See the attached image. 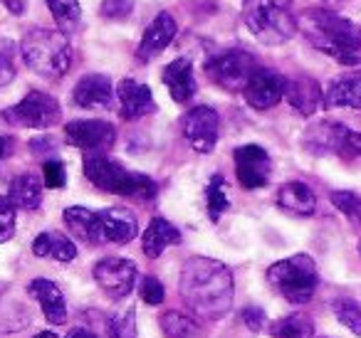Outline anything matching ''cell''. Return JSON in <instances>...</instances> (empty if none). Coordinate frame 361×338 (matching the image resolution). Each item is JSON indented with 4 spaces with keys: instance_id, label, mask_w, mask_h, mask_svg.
<instances>
[{
    "instance_id": "1",
    "label": "cell",
    "mask_w": 361,
    "mask_h": 338,
    "mask_svg": "<svg viewBox=\"0 0 361 338\" xmlns=\"http://www.w3.org/2000/svg\"><path fill=\"white\" fill-rule=\"evenodd\" d=\"M180 296L201 321H216L233 303V274L211 257H191L180 269Z\"/></svg>"
},
{
    "instance_id": "2",
    "label": "cell",
    "mask_w": 361,
    "mask_h": 338,
    "mask_svg": "<svg viewBox=\"0 0 361 338\" xmlns=\"http://www.w3.org/2000/svg\"><path fill=\"white\" fill-rule=\"evenodd\" d=\"M297 30L312 47L329 55L341 67H361V25L324 8H310L297 15Z\"/></svg>"
},
{
    "instance_id": "3",
    "label": "cell",
    "mask_w": 361,
    "mask_h": 338,
    "mask_svg": "<svg viewBox=\"0 0 361 338\" xmlns=\"http://www.w3.org/2000/svg\"><path fill=\"white\" fill-rule=\"evenodd\" d=\"M20 55L25 65L45 80L65 77L72 62L70 42L62 30H47V27H35L23 37Z\"/></svg>"
},
{
    "instance_id": "4",
    "label": "cell",
    "mask_w": 361,
    "mask_h": 338,
    "mask_svg": "<svg viewBox=\"0 0 361 338\" xmlns=\"http://www.w3.org/2000/svg\"><path fill=\"white\" fill-rule=\"evenodd\" d=\"M290 6L292 0H245L243 20L262 45H282L297 32V18Z\"/></svg>"
},
{
    "instance_id": "5",
    "label": "cell",
    "mask_w": 361,
    "mask_h": 338,
    "mask_svg": "<svg viewBox=\"0 0 361 338\" xmlns=\"http://www.w3.org/2000/svg\"><path fill=\"white\" fill-rule=\"evenodd\" d=\"M85 175L104 193L114 195H136V198H151L156 195V183L149 175L126 170L121 163L106 158V156H87Z\"/></svg>"
},
{
    "instance_id": "6",
    "label": "cell",
    "mask_w": 361,
    "mask_h": 338,
    "mask_svg": "<svg viewBox=\"0 0 361 338\" xmlns=\"http://www.w3.org/2000/svg\"><path fill=\"white\" fill-rule=\"evenodd\" d=\"M267 282L272 284V289L282 294L287 301L292 303H305L314 296L317 284H319V274L312 262V257L307 254H295L275 262L267 269Z\"/></svg>"
},
{
    "instance_id": "7",
    "label": "cell",
    "mask_w": 361,
    "mask_h": 338,
    "mask_svg": "<svg viewBox=\"0 0 361 338\" xmlns=\"http://www.w3.org/2000/svg\"><path fill=\"white\" fill-rule=\"evenodd\" d=\"M257 62L245 50H226L206 62V72L226 92H243L255 75Z\"/></svg>"
},
{
    "instance_id": "8",
    "label": "cell",
    "mask_w": 361,
    "mask_h": 338,
    "mask_svg": "<svg viewBox=\"0 0 361 338\" xmlns=\"http://www.w3.org/2000/svg\"><path fill=\"white\" fill-rule=\"evenodd\" d=\"M6 121L23 129H50L60 121L62 109L55 96L45 92H30L25 99H20L16 106L6 111Z\"/></svg>"
},
{
    "instance_id": "9",
    "label": "cell",
    "mask_w": 361,
    "mask_h": 338,
    "mask_svg": "<svg viewBox=\"0 0 361 338\" xmlns=\"http://www.w3.org/2000/svg\"><path fill=\"white\" fill-rule=\"evenodd\" d=\"M65 136L72 146L87 151V156H104L114 146L116 129L109 121L99 119H80L65 126Z\"/></svg>"
},
{
    "instance_id": "10",
    "label": "cell",
    "mask_w": 361,
    "mask_h": 338,
    "mask_svg": "<svg viewBox=\"0 0 361 338\" xmlns=\"http://www.w3.org/2000/svg\"><path fill=\"white\" fill-rule=\"evenodd\" d=\"M94 282L109 294L111 299H124L136 287V264L124 257H106L92 269Z\"/></svg>"
},
{
    "instance_id": "11",
    "label": "cell",
    "mask_w": 361,
    "mask_h": 338,
    "mask_svg": "<svg viewBox=\"0 0 361 338\" xmlns=\"http://www.w3.org/2000/svg\"><path fill=\"white\" fill-rule=\"evenodd\" d=\"M218 134H221V116L211 106H196L183 116V136L198 154H211L218 144Z\"/></svg>"
},
{
    "instance_id": "12",
    "label": "cell",
    "mask_w": 361,
    "mask_h": 338,
    "mask_svg": "<svg viewBox=\"0 0 361 338\" xmlns=\"http://www.w3.org/2000/svg\"><path fill=\"white\" fill-rule=\"evenodd\" d=\"M233 158H235L238 183H240L243 188L257 190V188H262V185H267L270 170H272V161L262 146H255V144L240 146V149H235Z\"/></svg>"
},
{
    "instance_id": "13",
    "label": "cell",
    "mask_w": 361,
    "mask_h": 338,
    "mask_svg": "<svg viewBox=\"0 0 361 338\" xmlns=\"http://www.w3.org/2000/svg\"><path fill=\"white\" fill-rule=\"evenodd\" d=\"M285 87H287V80L282 75L272 70H265V67H257L255 75L250 77L247 87L243 89V96L245 101L257 111H265V109H272L277 101L285 96Z\"/></svg>"
},
{
    "instance_id": "14",
    "label": "cell",
    "mask_w": 361,
    "mask_h": 338,
    "mask_svg": "<svg viewBox=\"0 0 361 338\" xmlns=\"http://www.w3.org/2000/svg\"><path fill=\"white\" fill-rule=\"evenodd\" d=\"M351 131L339 121H319V124L310 126L305 131V149L310 154L324 156V154H344L346 151V139Z\"/></svg>"
},
{
    "instance_id": "15",
    "label": "cell",
    "mask_w": 361,
    "mask_h": 338,
    "mask_svg": "<svg viewBox=\"0 0 361 338\" xmlns=\"http://www.w3.org/2000/svg\"><path fill=\"white\" fill-rule=\"evenodd\" d=\"M176 32H178V25H176L173 15H171V13H159V15L151 20V25L144 30L141 45H139V50H136L139 60L149 62V60H154V57H159L161 52L171 45Z\"/></svg>"
},
{
    "instance_id": "16",
    "label": "cell",
    "mask_w": 361,
    "mask_h": 338,
    "mask_svg": "<svg viewBox=\"0 0 361 338\" xmlns=\"http://www.w3.org/2000/svg\"><path fill=\"white\" fill-rule=\"evenodd\" d=\"M116 99H119L121 119H141L156 109L151 89L136 80H121L116 84Z\"/></svg>"
},
{
    "instance_id": "17",
    "label": "cell",
    "mask_w": 361,
    "mask_h": 338,
    "mask_svg": "<svg viewBox=\"0 0 361 338\" xmlns=\"http://www.w3.org/2000/svg\"><path fill=\"white\" fill-rule=\"evenodd\" d=\"M72 99L82 109H109L114 101V87L104 75H85L75 84Z\"/></svg>"
},
{
    "instance_id": "18",
    "label": "cell",
    "mask_w": 361,
    "mask_h": 338,
    "mask_svg": "<svg viewBox=\"0 0 361 338\" xmlns=\"http://www.w3.org/2000/svg\"><path fill=\"white\" fill-rule=\"evenodd\" d=\"M102 223V239L114 244H126L136 237L139 232V223L136 215L126 208H106L99 213Z\"/></svg>"
},
{
    "instance_id": "19",
    "label": "cell",
    "mask_w": 361,
    "mask_h": 338,
    "mask_svg": "<svg viewBox=\"0 0 361 338\" xmlns=\"http://www.w3.org/2000/svg\"><path fill=\"white\" fill-rule=\"evenodd\" d=\"M27 292L37 299V303H40L47 323H52V326H62V323L67 321L65 294H62V289L57 287L55 282H50V279H32L30 287H27Z\"/></svg>"
},
{
    "instance_id": "20",
    "label": "cell",
    "mask_w": 361,
    "mask_h": 338,
    "mask_svg": "<svg viewBox=\"0 0 361 338\" xmlns=\"http://www.w3.org/2000/svg\"><path fill=\"white\" fill-rule=\"evenodd\" d=\"M285 96L290 101V106L295 111H300L302 116H312L322 104H324V92L317 84L312 77H295L287 80Z\"/></svg>"
},
{
    "instance_id": "21",
    "label": "cell",
    "mask_w": 361,
    "mask_h": 338,
    "mask_svg": "<svg viewBox=\"0 0 361 338\" xmlns=\"http://www.w3.org/2000/svg\"><path fill=\"white\" fill-rule=\"evenodd\" d=\"M164 84L169 89L171 99L178 104H186L196 94V77H193V65L188 57H178L164 70Z\"/></svg>"
},
{
    "instance_id": "22",
    "label": "cell",
    "mask_w": 361,
    "mask_h": 338,
    "mask_svg": "<svg viewBox=\"0 0 361 338\" xmlns=\"http://www.w3.org/2000/svg\"><path fill=\"white\" fill-rule=\"evenodd\" d=\"M326 106H349V109H361V70L351 75H341L326 87L324 92Z\"/></svg>"
},
{
    "instance_id": "23",
    "label": "cell",
    "mask_w": 361,
    "mask_h": 338,
    "mask_svg": "<svg viewBox=\"0 0 361 338\" xmlns=\"http://www.w3.org/2000/svg\"><path fill=\"white\" fill-rule=\"evenodd\" d=\"M277 205L292 215H312L317 210V195L300 180H290L277 190Z\"/></svg>"
},
{
    "instance_id": "24",
    "label": "cell",
    "mask_w": 361,
    "mask_h": 338,
    "mask_svg": "<svg viewBox=\"0 0 361 338\" xmlns=\"http://www.w3.org/2000/svg\"><path fill=\"white\" fill-rule=\"evenodd\" d=\"M65 223L67 227L72 230V234L85 242H104L102 239V223H99V213L90 208H82V205H75V208L65 210Z\"/></svg>"
},
{
    "instance_id": "25",
    "label": "cell",
    "mask_w": 361,
    "mask_h": 338,
    "mask_svg": "<svg viewBox=\"0 0 361 338\" xmlns=\"http://www.w3.org/2000/svg\"><path fill=\"white\" fill-rule=\"evenodd\" d=\"M178 242H180V232H178V230H176L173 225L169 223V220L154 218L149 227H146L141 247H144L146 257L156 259L166 247H171V244H178Z\"/></svg>"
},
{
    "instance_id": "26",
    "label": "cell",
    "mask_w": 361,
    "mask_h": 338,
    "mask_svg": "<svg viewBox=\"0 0 361 338\" xmlns=\"http://www.w3.org/2000/svg\"><path fill=\"white\" fill-rule=\"evenodd\" d=\"M32 254H37V257H52L57 262H72L77 257V247L67 234L42 232L32 239Z\"/></svg>"
},
{
    "instance_id": "27",
    "label": "cell",
    "mask_w": 361,
    "mask_h": 338,
    "mask_svg": "<svg viewBox=\"0 0 361 338\" xmlns=\"http://www.w3.org/2000/svg\"><path fill=\"white\" fill-rule=\"evenodd\" d=\"M8 200H11L16 210H35V208H40V203H42L40 180H37L35 175H30V173L18 175V178L11 183Z\"/></svg>"
},
{
    "instance_id": "28",
    "label": "cell",
    "mask_w": 361,
    "mask_h": 338,
    "mask_svg": "<svg viewBox=\"0 0 361 338\" xmlns=\"http://www.w3.org/2000/svg\"><path fill=\"white\" fill-rule=\"evenodd\" d=\"M272 338H314V326L305 313H292V316L277 318L270 326Z\"/></svg>"
},
{
    "instance_id": "29",
    "label": "cell",
    "mask_w": 361,
    "mask_h": 338,
    "mask_svg": "<svg viewBox=\"0 0 361 338\" xmlns=\"http://www.w3.org/2000/svg\"><path fill=\"white\" fill-rule=\"evenodd\" d=\"M161 328H164L166 338H201L198 323L178 311H166L161 316Z\"/></svg>"
},
{
    "instance_id": "30",
    "label": "cell",
    "mask_w": 361,
    "mask_h": 338,
    "mask_svg": "<svg viewBox=\"0 0 361 338\" xmlns=\"http://www.w3.org/2000/svg\"><path fill=\"white\" fill-rule=\"evenodd\" d=\"M206 208H208V218H211L213 223H218V220H221V215L231 208L226 178H223V175H213L211 183H208V188H206Z\"/></svg>"
},
{
    "instance_id": "31",
    "label": "cell",
    "mask_w": 361,
    "mask_h": 338,
    "mask_svg": "<svg viewBox=\"0 0 361 338\" xmlns=\"http://www.w3.org/2000/svg\"><path fill=\"white\" fill-rule=\"evenodd\" d=\"M47 8H50L52 18H55V23L62 27V30H72V27H77V23H80L82 18V8H80V0H45Z\"/></svg>"
},
{
    "instance_id": "32",
    "label": "cell",
    "mask_w": 361,
    "mask_h": 338,
    "mask_svg": "<svg viewBox=\"0 0 361 338\" xmlns=\"http://www.w3.org/2000/svg\"><path fill=\"white\" fill-rule=\"evenodd\" d=\"M334 313L351 333L361 336V303L351 301V299H341V301H334Z\"/></svg>"
},
{
    "instance_id": "33",
    "label": "cell",
    "mask_w": 361,
    "mask_h": 338,
    "mask_svg": "<svg viewBox=\"0 0 361 338\" xmlns=\"http://www.w3.org/2000/svg\"><path fill=\"white\" fill-rule=\"evenodd\" d=\"M331 203H334V208L341 210L349 220L361 225V195L351 193V190H336V193H331Z\"/></svg>"
},
{
    "instance_id": "34",
    "label": "cell",
    "mask_w": 361,
    "mask_h": 338,
    "mask_svg": "<svg viewBox=\"0 0 361 338\" xmlns=\"http://www.w3.org/2000/svg\"><path fill=\"white\" fill-rule=\"evenodd\" d=\"M109 338H136V316L131 308L114 313L109 321Z\"/></svg>"
},
{
    "instance_id": "35",
    "label": "cell",
    "mask_w": 361,
    "mask_h": 338,
    "mask_svg": "<svg viewBox=\"0 0 361 338\" xmlns=\"http://www.w3.org/2000/svg\"><path fill=\"white\" fill-rule=\"evenodd\" d=\"M13 234H16V208L8 198H0V242H8Z\"/></svg>"
},
{
    "instance_id": "36",
    "label": "cell",
    "mask_w": 361,
    "mask_h": 338,
    "mask_svg": "<svg viewBox=\"0 0 361 338\" xmlns=\"http://www.w3.org/2000/svg\"><path fill=\"white\" fill-rule=\"evenodd\" d=\"M139 294H141V301H146L149 306H159V303H164L166 289L156 277H146L139 287Z\"/></svg>"
},
{
    "instance_id": "37",
    "label": "cell",
    "mask_w": 361,
    "mask_h": 338,
    "mask_svg": "<svg viewBox=\"0 0 361 338\" xmlns=\"http://www.w3.org/2000/svg\"><path fill=\"white\" fill-rule=\"evenodd\" d=\"M42 178H45V185L47 188H65L67 183V170H65V163L57 158L47 161L42 165Z\"/></svg>"
},
{
    "instance_id": "38",
    "label": "cell",
    "mask_w": 361,
    "mask_h": 338,
    "mask_svg": "<svg viewBox=\"0 0 361 338\" xmlns=\"http://www.w3.org/2000/svg\"><path fill=\"white\" fill-rule=\"evenodd\" d=\"M134 11V0H104L102 3V15L109 20H126Z\"/></svg>"
},
{
    "instance_id": "39",
    "label": "cell",
    "mask_w": 361,
    "mask_h": 338,
    "mask_svg": "<svg viewBox=\"0 0 361 338\" xmlns=\"http://www.w3.org/2000/svg\"><path fill=\"white\" fill-rule=\"evenodd\" d=\"M13 47L8 42H0V87H6L16 77V67H13Z\"/></svg>"
},
{
    "instance_id": "40",
    "label": "cell",
    "mask_w": 361,
    "mask_h": 338,
    "mask_svg": "<svg viewBox=\"0 0 361 338\" xmlns=\"http://www.w3.org/2000/svg\"><path fill=\"white\" fill-rule=\"evenodd\" d=\"M243 321H245V326L250 328V331H262V326H265V311L257 306H250L243 311Z\"/></svg>"
},
{
    "instance_id": "41",
    "label": "cell",
    "mask_w": 361,
    "mask_h": 338,
    "mask_svg": "<svg viewBox=\"0 0 361 338\" xmlns=\"http://www.w3.org/2000/svg\"><path fill=\"white\" fill-rule=\"evenodd\" d=\"M346 151H351V154H359L361 156V134L351 131L349 139H346Z\"/></svg>"
},
{
    "instance_id": "42",
    "label": "cell",
    "mask_w": 361,
    "mask_h": 338,
    "mask_svg": "<svg viewBox=\"0 0 361 338\" xmlns=\"http://www.w3.org/2000/svg\"><path fill=\"white\" fill-rule=\"evenodd\" d=\"M8 6V11L13 13V15H23V11H25V3L27 0H3Z\"/></svg>"
},
{
    "instance_id": "43",
    "label": "cell",
    "mask_w": 361,
    "mask_h": 338,
    "mask_svg": "<svg viewBox=\"0 0 361 338\" xmlns=\"http://www.w3.org/2000/svg\"><path fill=\"white\" fill-rule=\"evenodd\" d=\"M67 338H97V336L92 331H87V328H75V331H70Z\"/></svg>"
},
{
    "instance_id": "44",
    "label": "cell",
    "mask_w": 361,
    "mask_h": 338,
    "mask_svg": "<svg viewBox=\"0 0 361 338\" xmlns=\"http://www.w3.org/2000/svg\"><path fill=\"white\" fill-rule=\"evenodd\" d=\"M6 151H8V141L0 136V161H3V156H6Z\"/></svg>"
},
{
    "instance_id": "45",
    "label": "cell",
    "mask_w": 361,
    "mask_h": 338,
    "mask_svg": "<svg viewBox=\"0 0 361 338\" xmlns=\"http://www.w3.org/2000/svg\"><path fill=\"white\" fill-rule=\"evenodd\" d=\"M32 338H57V336L52 331H40L37 336H32Z\"/></svg>"
},
{
    "instance_id": "46",
    "label": "cell",
    "mask_w": 361,
    "mask_h": 338,
    "mask_svg": "<svg viewBox=\"0 0 361 338\" xmlns=\"http://www.w3.org/2000/svg\"><path fill=\"white\" fill-rule=\"evenodd\" d=\"M359 254H361V242H359Z\"/></svg>"
}]
</instances>
